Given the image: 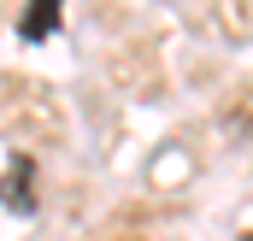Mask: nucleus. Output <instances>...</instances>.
<instances>
[{"label": "nucleus", "mask_w": 253, "mask_h": 241, "mask_svg": "<svg viewBox=\"0 0 253 241\" xmlns=\"http://www.w3.org/2000/svg\"><path fill=\"white\" fill-rule=\"evenodd\" d=\"M30 177H36V165H30L24 153H12V159H6V212H12V218H30V212H36Z\"/></svg>", "instance_id": "nucleus-1"}, {"label": "nucleus", "mask_w": 253, "mask_h": 241, "mask_svg": "<svg viewBox=\"0 0 253 241\" xmlns=\"http://www.w3.org/2000/svg\"><path fill=\"white\" fill-rule=\"evenodd\" d=\"M242 241H253V230H248V236H242Z\"/></svg>", "instance_id": "nucleus-3"}, {"label": "nucleus", "mask_w": 253, "mask_h": 241, "mask_svg": "<svg viewBox=\"0 0 253 241\" xmlns=\"http://www.w3.org/2000/svg\"><path fill=\"white\" fill-rule=\"evenodd\" d=\"M59 6L65 0H30L24 18H18V36H24V41H47V36L59 30Z\"/></svg>", "instance_id": "nucleus-2"}]
</instances>
